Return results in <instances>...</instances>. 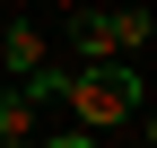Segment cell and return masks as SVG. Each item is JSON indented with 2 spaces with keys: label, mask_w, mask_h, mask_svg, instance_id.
I'll return each mask as SVG.
<instances>
[{
  "label": "cell",
  "mask_w": 157,
  "mask_h": 148,
  "mask_svg": "<svg viewBox=\"0 0 157 148\" xmlns=\"http://www.w3.org/2000/svg\"><path fill=\"white\" fill-rule=\"evenodd\" d=\"M35 148H105V139H96V131H78V122H70V131H52V139H35Z\"/></svg>",
  "instance_id": "5"
},
{
  "label": "cell",
  "mask_w": 157,
  "mask_h": 148,
  "mask_svg": "<svg viewBox=\"0 0 157 148\" xmlns=\"http://www.w3.org/2000/svg\"><path fill=\"white\" fill-rule=\"evenodd\" d=\"M44 61H52L44 26H35V17H9V26H0V79H35Z\"/></svg>",
  "instance_id": "2"
},
{
  "label": "cell",
  "mask_w": 157,
  "mask_h": 148,
  "mask_svg": "<svg viewBox=\"0 0 157 148\" xmlns=\"http://www.w3.org/2000/svg\"><path fill=\"white\" fill-rule=\"evenodd\" d=\"M35 122H44V96H35L26 79H0V148H35L44 139Z\"/></svg>",
  "instance_id": "1"
},
{
  "label": "cell",
  "mask_w": 157,
  "mask_h": 148,
  "mask_svg": "<svg viewBox=\"0 0 157 148\" xmlns=\"http://www.w3.org/2000/svg\"><path fill=\"white\" fill-rule=\"evenodd\" d=\"M131 148H157V139H148V122H140V139H131Z\"/></svg>",
  "instance_id": "6"
},
{
  "label": "cell",
  "mask_w": 157,
  "mask_h": 148,
  "mask_svg": "<svg viewBox=\"0 0 157 148\" xmlns=\"http://www.w3.org/2000/svg\"><path fill=\"white\" fill-rule=\"evenodd\" d=\"M70 52H78V61H113V26H105V0H78V9H70Z\"/></svg>",
  "instance_id": "3"
},
{
  "label": "cell",
  "mask_w": 157,
  "mask_h": 148,
  "mask_svg": "<svg viewBox=\"0 0 157 148\" xmlns=\"http://www.w3.org/2000/svg\"><path fill=\"white\" fill-rule=\"evenodd\" d=\"M52 9H61V17H70V9H78V0H52Z\"/></svg>",
  "instance_id": "7"
},
{
  "label": "cell",
  "mask_w": 157,
  "mask_h": 148,
  "mask_svg": "<svg viewBox=\"0 0 157 148\" xmlns=\"http://www.w3.org/2000/svg\"><path fill=\"white\" fill-rule=\"evenodd\" d=\"M105 26H113V52H131V61H140L148 35H157V17H148V0H105Z\"/></svg>",
  "instance_id": "4"
}]
</instances>
